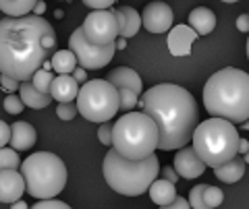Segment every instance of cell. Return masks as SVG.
<instances>
[{
	"label": "cell",
	"mask_w": 249,
	"mask_h": 209,
	"mask_svg": "<svg viewBox=\"0 0 249 209\" xmlns=\"http://www.w3.org/2000/svg\"><path fill=\"white\" fill-rule=\"evenodd\" d=\"M11 143V127L0 120V147H6Z\"/></svg>",
	"instance_id": "obj_36"
},
{
	"label": "cell",
	"mask_w": 249,
	"mask_h": 209,
	"mask_svg": "<svg viewBox=\"0 0 249 209\" xmlns=\"http://www.w3.org/2000/svg\"><path fill=\"white\" fill-rule=\"evenodd\" d=\"M142 25L150 33H166L173 27V9L166 2L154 0L142 13Z\"/></svg>",
	"instance_id": "obj_11"
},
{
	"label": "cell",
	"mask_w": 249,
	"mask_h": 209,
	"mask_svg": "<svg viewBox=\"0 0 249 209\" xmlns=\"http://www.w3.org/2000/svg\"><path fill=\"white\" fill-rule=\"evenodd\" d=\"M222 2H239V0H222Z\"/></svg>",
	"instance_id": "obj_49"
},
{
	"label": "cell",
	"mask_w": 249,
	"mask_h": 209,
	"mask_svg": "<svg viewBox=\"0 0 249 209\" xmlns=\"http://www.w3.org/2000/svg\"><path fill=\"white\" fill-rule=\"evenodd\" d=\"M0 83H2V89H4V91H9V94L17 91V89H19V85H21V81L13 79V77H9V75H2V73H0Z\"/></svg>",
	"instance_id": "obj_35"
},
{
	"label": "cell",
	"mask_w": 249,
	"mask_h": 209,
	"mask_svg": "<svg viewBox=\"0 0 249 209\" xmlns=\"http://www.w3.org/2000/svg\"><path fill=\"white\" fill-rule=\"evenodd\" d=\"M247 58H249V37H247Z\"/></svg>",
	"instance_id": "obj_48"
},
{
	"label": "cell",
	"mask_w": 249,
	"mask_h": 209,
	"mask_svg": "<svg viewBox=\"0 0 249 209\" xmlns=\"http://www.w3.org/2000/svg\"><path fill=\"white\" fill-rule=\"evenodd\" d=\"M204 201H206L208 209H216V207L222 205L224 195H222V191L218 189V187H206V191H204Z\"/></svg>",
	"instance_id": "obj_29"
},
{
	"label": "cell",
	"mask_w": 249,
	"mask_h": 209,
	"mask_svg": "<svg viewBox=\"0 0 249 209\" xmlns=\"http://www.w3.org/2000/svg\"><path fill=\"white\" fill-rule=\"evenodd\" d=\"M42 68H44V71H52V63H50V60H46V63L42 64Z\"/></svg>",
	"instance_id": "obj_45"
},
{
	"label": "cell",
	"mask_w": 249,
	"mask_h": 209,
	"mask_svg": "<svg viewBox=\"0 0 249 209\" xmlns=\"http://www.w3.org/2000/svg\"><path fill=\"white\" fill-rule=\"evenodd\" d=\"M243 160H245V164H249V151H247V153H243Z\"/></svg>",
	"instance_id": "obj_46"
},
{
	"label": "cell",
	"mask_w": 249,
	"mask_h": 209,
	"mask_svg": "<svg viewBox=\"0 0 249 209\" xmlns=\"http://www.w3.org/2000/svg\"><path fill=\"white\" fill-rule=\"evenodd\" d=\"M11 209H29L27 207V203H25V201H15V203H11Z\"/></svg>",
	"instance_id": "obj_43"
},
{
	"label": "cell",
	"mask_w": 249,
	"mask_h": 209,
	"mask_svg": "<svg viewBox=\"0 0 249 209\" xmlns=\"http://www.w3.org/2000/svg\"><path fill=\"white\" fill-rule=\"evenodd\" d=\"M21 160H19V151L17 149H9V147H0V170H19Z\"/></svg>",
	"instance_id": "obj_25"
},
{
	"label": "cell",
	"mask_w": 249,
	"mask_h": 209,
	"mask_svg": "<svg viewBox=\"0 0 249 209\" xmlns=\"http://www.w3.org/2000/svg\"><path fill=\"white\" fill-rule=\"evenodd\" d=\"M241 127H243L245 130H249V120H245V122H243V125H241Z\"/></svg>",
	"instance_id": "obj_47"
},
{
	"label": "cell",
	"mask_w": 249,
	"mask_h": 209,
	"mask_svg": "<svg viewBox=\"0 0 249 209\" xmlns=\"http://www.w3.org/2000/svg\"><path fill=\"white\" fill-rule=\"evenodd\" d=\"M106 81L112 83L116 89H131V91H135L137 96H142V89H143L142 77L129 66H119V68H114V71H110L106 77Z\"/></svg>",
	"instance_id": "obj_15"
},
{
	"label": "cell",
	"mask_w": 249,
	"mask_h": 209,
	"mask_svg": "<svg viewBox=\"0 0 249 209\" xmlns=\"http://www.w3.org/2000/svg\"><path fill=\"white\" fill-rule=\"evenodd\" d=\"M160 209H191V205H189V201H187V199H181V197L177 195V199L173 201V203L162 205Z\"/></svg>",
	"instance_id": "obj_38"
},
{
	"label": "cell",
	"mask_w": 249,
	"mask_h": 209,
	"mask_svg": "<svg viewBox=\"0 0 249 209\" xmlns=\"http://www.w3.org/2000/svg\"><path fill=\"white\" fill-rule=\"evenodd\" d=\"M121 106L119 89L106 79L85 81L77 94V110L89 122H108L116 116Z\"/></svg>",
	"instance_id": "obj_8"
},
{
	"label": "cell",
	"mask_w": 249,
	"mask_h": 209,
	"mask_svg": "<svg viewBox=\"0 0 249 209\" xmlns=\"http://www.w3.org/2000/svg\"><path fill=\"white\" fill-rule=\"evenodd\" d=\"M56 33L37 15L6 17L0 21V73L17 81H31L36 71L50 58Z\"/></svg>",
	"instance_id": "obj_1"
},
{
	"label": "cell",
	"mask_w": 249,
	"mask_h": 209,
	"mask_svg": "<svg viewBox=\"0 0 249 209\" xmlns=\"http://www.w3.org/2000/svg\"><path fill=\"white\" fill-rule=\"evenodd\" d=\"M249 151V141L247 139H239V149H237V153L239 156H243V153H247Z\"/></svg>",
	"instance_id": "obj_41"
},
{
	"label": "cell",
	"mask_w": 249,
	"mask_h": 209,
	"mask_svg": "<svg viewBox=\"0 0 249 209\" xmlns=\"http://www.w3.org/2000/svg\"><path fill=\"white\" fill-rule=\"evenodd\" d=\"M150 197H152V201L158 207H162V205H168V203H173V201L177 199V189H175V184L173 182H168V180H156L152 182V187H150Z\"/></svg>",
	"instance_id": "obj_22"
},
{
	"label": "cell",
	"mask_w": 249,
	"mask_h": 209,
	"mask_svg": "<svg viewBox=\"0 0 249 209\" xmlns=\"http://www.w3.org/2000/svg\"><path fill=\"white\" fill-rule=\"evenodd\" d=\"M208 184H196L191 191H189V197H187V201H189L191 209H208L206 201H204V191H206Z\"/></svg>",
	"instance_id": "obj_27"
},
{
	"label": "cell",
	"mask_w": 249,
	"mask_h": 209,
	"mask_svg": "<svg viewBox=\"0 0 249 209\" xmlns=\"http://www.w3.org/2000/svg\"><path fill=\"white\" fill-rule=\"evenodd\" d=\"M116 50H123L124 48V46H127V40H124V37H116Z\"/></svg>",
	"instance_id": "obj_44"
},
{
	"label": "cell",
	"mask_w": 249,
	"mask_h": 209,
	"mask_svg": "<svg viewBox=\"0 0 249 209\" xmlns=\"http://www.w3.org/2000/svg\"><path fill=\"white\" fill-rule=\"evenodd\" d=\"M31 209H71L67 203H62V201H56V199H42L40 203H36Z\"/></svg>",
	"instance_id": "obj_33"
},
{
	"label": "cell",
	"mask_w": 249,
	"mask_h": 209,
	"mask_svg": "<svg viewBox=\"0 0 249 209\" xmlns=\"http://www.w3.org/2000/svg\"><path fill=\"white\" fill-rule=\"evenodd\" d=\"M37 0H0V11L6 17H25L34 13Z\"/></svg>",
	"instance_id": "obj_24"
},
{
	"label": "cell",
	"mask_w": 249,
	"mask_h": 209,
	"mask_svg": "<svg viewBox=\"0 0 249 209\" xmlns=\"http://www.w3.org/2000/svg\"><path fill=\"white\" fill-rule=\"evenodd\" d=\"M173 166L177 170V174L181 176V178H185V180L199 178L201 174L206 172L204 160H201L197 156V151L191 149V147H181V149H177L175 160H173Z\"/></svg>",
	"instance_id": "obj_12"
},
{
	"label": "cell",
	"mask_w": 249,
	"mask_h": 209,
	"mask_svg": "<svg viewBox=\"0 0 249 209\" xmlns=\"http://www.w3.org/2000/svg\"><path fill=\"white\" fill-rule=\"evenodd\" d=\"M114 17L119 21V37H133L139 27H142V15H139L133 6H123V9H114Z\"/></svg>",
	"instance_id": "obj_17"
},
{
	"label": "cell",
	"mask_w": 249,
	"mask_h": 209,
	"mask_svg": "<svg viewBox=\"0 0 249 209\" xmlns=\"http://www.w3.org/2000/svg\"><path fill=\"white\" fill-rule=\"evenodd\" d=\"M69 50L77 56V64L83 68H102L114 58L116 44L96 46L91 44L83 33V27H75V32L69 37Z\"/></svg>",
	"instance_id": "obj_9"
},
{
	"label": "cell",
	"mask_w": 249,
	"mask_h": 209,
	"mask_svg": "<svg viewBox=\"0 0 249 209\" xmlns=\"http://www.w3.org/2000/svg\"><path fill=\"white\" fill-rule=\"evenodd\" d=\"M158 127L143 112H124L112 125V149L127 160H143L158 149Z\"/></svg>",
	"instance_id": "obj_5"
},
{
	"label": "cell",
	"mask_w": 249,
	"mask_h": 209,
	"mask_svg": "<svg viewBox=\"0 0 249 209\" xmlns=\"http://www.w3.org/2000/svg\"><path fill=\"white\" fill-rule=\"evenodd\" d=\"M245 166H247L245 160L237 153L235 158L229 160V161H224L222 166H216L214 168V174H216L218 180H222V182H227V184H235V182H239L241 178H243Z\"/></svg>",
	"instance_id": "obj_19"
},
{
	"label": "cell",
	"mask_w": 249,
	"mask_h": 209,
	"mask_svg": "<svg viewBox=\"0 0 249 209\" xmlns=\"http://www.w3.org/2000/svg\"><path fill=\"white\" fill-rule=\"evenodd\" d=\"M73 77H75V81H77V83H85V81H88V68L77 66L75 71H73Z\"/></svg>",
	"instance_id": "obj_40"
},
{
	"label": "cell",
	"mask_w": 249,
	"mask_h": 209,
	"mask_svg": "<svg viewBox=\"0 0 249 209\" xmlns=\"http://www.w3.org/2000/svg\"><path fill=\"white\" fill-rule=\"evenodd\" d=\"M197 40V33L196 29L189 27V25H177L168 32L166 37V44H168V52L173 56H187L191 52V46L193 42Z\"/></svg>",
	"instance_id": "obj_14"
},
{
	"label": "cell",
	"mask_w": 249,
	"mask_h": 209,
	"mask_svg": "<svg viewBox=\"0 0 249 209\" xmlns=\"http://www.w3.org/2000/svg\"><path fill=\"white\" fill-rule=\"evenodd\" d=\"M239 139L241 137L232 122L212 116L196 127L191 141L193 149L204 160V164L216 168L237 156Z\"/></svg>",
	"instance_id": "obj_6"
},
{
	"label": "cell",
	"mask_w": 249,
	"mask_h": 209,
	"mask_svg": "<svg viewBox=\"0 0 249 209\" xmlns=\"http://www.w3.org/2000/svg\"><path fill=\"white\" fill-rule=\"evenodd\" d=\"M116 0H83V4L91 11H104V9H112V4Z\"/></svg>",
	"instance_id": "obj_34"
},
{
	"label": "cell",
	"mask_w": 249,
	"mask_h": 209,
	"mask_svg": "<svg viewBox=\"0 0 249 209\" xmlns=\"http://www.w3.org/2000/svg\"><path fill=\"white\" fill-rule=\"evenodd\" d=\"M98 139H100V143L106 145V147L112 145V125H110V120L100 125V129H98Z\"/></svg>",
	"instance_id": "obj_32"
},
{
	"label": "cell",
	"mask_w": 249,
	"mask_h": 209,
	"mask_svg": "<svg viewBox=\"0 0 249 209\" xmlns=\"http://www.w3.org/2000/svg\"><path fill=\"white\" fill-rule=\"evenodd\" d=\"M54 81V75L52 71H44V68H40V71H36V75L31 77V83H34V87L37 91H42V94H50V85Z\"/></svg>",
	"instance_id": "obj_26"
},
{
	"label": "cell",
	"mask_w": 249,
	"mask_h": 209,
	"mask_svg": "<svg viewBox=\"0 0 249 209\" xmlns=\"http://www.w3.org/2000/svg\"><path fill=\"white\" fill-rule=\"evenodd\" d=\"M77 114H79V110H77V104L75 102H62L56 108V116H58L60 120H73Z\"/></svg>",
	"instance_id": "obj_30"
},
{
	"label": "cell",
	"mask_w": 249,
	"mask_h": 209,
	"mask_svg": "<svg viewBox=\"0 0 249 209\" xmlns=\"http://www.w3.org/2000/svg\"><path fill=\"white\" fill-rule=\"evenodd\" d=\"M104 178L114 193L124 197H139L150 191L152 182L158 178L160 161L156 153L143 160H127L116 149H108L102 166Z\"/></svg>",
	"instance_id": "obj_4"
},
{
	"label": "cell",
	"mask_w": 249,
	"mask_h": 209,
	"mask_svg": "<svg viewBox=\"0 0 249 209\" xmlns=\"http://www.w3.org/2000/svg\"><path fill=\"white\" fill-rule=\"evenodd\" d=\"M19 97H21V102L25 104L27 108H34V110L48 108L50 102H52V96L37 91L31 81H21V85H19Z\"/></svg>",
	"instance_id": "obj_20"
},
{
	"label": "cell",
	"mask_w": 249,
	"mask_h": 209,
	"mask_svg": "<svg viewBox=\"0 0 249 209\" xmlns=\"http://www.w3.org/2000/svg\"><path fill=\"white\" fill-rule=\"evenodd\" d=\"M237 29L243 33H249V15H239L237 17Z\"/></svg>",
	"instance_id": "obj_39"
},
{
	"label": "cell",
	"mask_w": 249,
	"mask_h": 209,
	"mask_svg": "<svg viewBox=\"0 0 249 209\" xmlns=\"http://www.w3.org/2000/svg\"><path fill=\"white\" fill-rule=\"evenodd\" d=\"M83 33L85 37L96 44V46H106L116 42L119 37V21L114 17V9H104V11H91L83 21Z\"/></svg>",
	"instance_id": "obj_10"
},
{
	"label": "cell",
	"mask_w": 249,
	"mask_h": 209,
	"mask_svg": "<svg viewBox=\"0 0 249 209\" xmlns=\"http://www.w3.org/2000/svg\"><path fill=\"white\" fill-rule=\"evenodd\" d=\"M52 63V71H56V75H73V71L79 64H77V56L71 50H58L52 54L50 58Z\"/></svg>",
	"instance_id": "obj_23"
},
{
	"label": "cell",
	"mask_w": 249,
	"mask_h": 209,
	"mask_svg": "<svg viewBox=\"0 0 249 209\" xmlns=\"http://www.w3.org/2000/svg\"><path fill=\"white\" fill-rule=\"evenodd\" d=\"M139 96L135 94V91H131V89H119V99H121V106H119V110L123 112H131L133 108L137 106V99Z\"/></svg>",
	"instance_id": "obj_28"
},
{
	"label": "cell",
	"mask_w": 249,
	"mask_h": 209,
	"mask_svg": "<svg viewBox=\"0 0 249 209\" xmlns=\"http://www.w3.org/2000/svg\"><path fill=\"white\" fill-rule=\"evenodd\" d=\"M247 15H249V13H247Z\"/></svg>",
	"instance_id": "obj_50"
},
{
	"label": "cell",
	"mask_w": 249,
	"mask_h": 209,
	"mask_svg": "<svg viewBox=\"0 0 249 209\" xmlns=\"http://www.w3.org/2000/svg\"><path fill=\"white\" fill-rule=\"evenodd\" d=\"M160 172H162V178H164V180L173 182V184H177V182H178V178H181V176L177 174V170H175V168H170V166L160 168Z\"/></svg>",
	"instance_id": "obj_37"
},
{
	"label": "cell",
	"mask_w": 249,
	"mask_h": 209,
	"mask_svg": "<svg viewBox=\"0 0 249 209\" xmlns=\"http://www.w3.org/2000/svg\"><path fill=\"white\" fill-rule=\"evenodd\" d=\"M19 172L25 178V191L36 199H54L67 187V166L50 151L31 153L21 161Z\"/></svg>",
	"instance_id": "obj_7"
},
{
	"label": "cell",
	"mask_w": 249,
	"mask_h": 209,
	"mask_svg": "<svg viewBox=\"0 0 249 209\" xmlns=\"http://www.w3.org/2000/svg\"><path fill=\"white\" fill-rule=\"evenodd\" d=\"M44 13H46V2H42V0H37L36 6H34V15H37V17H42Z\"/></svg>",
	"instance_id": "obj_42"
},
{
	"label": "cell",
	"mask_w": 249,
	"mask_h": 209,
	"mask_svg": "<svg viewBox=\"0 0 249 209\" xmlns=\"http://www.w3.org/2000/svg\"><path fill=\"white\" fill-rule=\"evenodd\" d=\"M142 112L147 114L158 127V149H181L191 141L193 130L199 125L197 106L185 87L173 83L154 85L137 102Z\"/></svg>",
	"instance_id": "obj_2"
},
{
	"label": "cell",
	"mask_w": 249,
	"mask_h": 209,
	"mask_svg": "<svg viewBox=\"0 0 249 209\" xmlns=\"http://www.w3.org/2000/svg\"><path fill=\"white\" fill-rule=\"evenodd\" d=\"M23 104L21 102V97L19 96H13V94H9L4 97V110L9 112V114H21L23 112Z\"/></svg>",
	"instance_id": "obj_31"
},
{
	"label": "cell",
	"mask_w": 249,
	"mask_h": 209,
	"mask_svg": "<svg viewBox=\"0 0 249 209\" xmlns=\"http://www.w3.org/2000/svg\"><path fill=\"white\" fill-rule=\"evenodd\" d=\"M204 106L210 116L232 125L249 120V75L241 68H222L204 85Z\"/></svg>",
	"instance_id": "obj_3"
},
{
	"label": "cell",
	"mask_w": 249,
	"mask_h": 209,
	"mask_svg": "<svg viewBox=\"0 0 249 209\" xmlns=\"http://www.w3.org/2000/svg\"><path fill=\"white\" fill-rule=\"evenodd\" d=\"M25 193V178L19 170H0V203H15Z\"/></svg>",
	"instance_id": "obj_13"
},
{
	"label": "cell",
	"mask_w": 249,
	"mask_h": 209,
	"mask_svg": "<svg viewBox=\"0 0 249 209\" xmlns=\"http://www.w3.org/2000/svg\"><path fill=\"white\" fill-rule=\"evenodd\" d=\"M189 27L196 29L197 35H208L216 27V15L208 6H197L189 13Z\"/></svg>",
	"instance_id": "obj_21"
},
{
	"label": "cell",
	"mask_w": 249,
	"mask_h": 209,
	"mask_svg": "<svg viewBox=\"0 0 249 209\" xmlns=\"http://www.w3.org/2000/svg\"><path fill=\"white\" fill-rule=\"evenodd\" d=\"M77 94H79V83L75 81L73 75H56L54 77V81L50 85L52 99H56L58 104L73 102V99H77Z\"/></svg>",
	"instance_id": "obj_16"
},
{
	"label": "cell",
	"mask_w": 249,
	"mask_h": 209,
	"mask_svg": "<svg viewBox=\"0 0 249 209\" xmlns=\"http://www.w3.org/2000/svg\"><path fill=\"white\" fill-rule=\"evenodd\" d=\"M36 129L29 125V122H15L11 127V147L17 151H25V149H31L36 145Z\"/></svg>",
	"instance_id": "obj_18"
}]
</instances>
